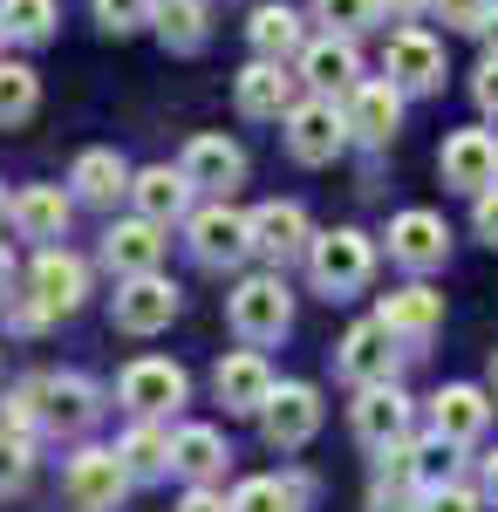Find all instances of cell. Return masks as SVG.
I'll use <instances>...</instances> for the list:
<instances>
[{
  "label": "cell",
  "mask_w": 498,
  "mask_h": 512,
  "mask_svg": "<svg viewBox=\"0 0 498 512\" xmlns=\"http://www.w3.org/2000/svg\"><path fill=\"white\" fill-rule=\"evenodd\" d=\"M96 21H103L110 35H130V28L157 21V0H96Z\"/></svg>",
  "instance_id": "cell-39"
},
{
  "label": "cell",
  "mask_w": 498,
  "mask_h": 512,
  "mask_svg": "<svg viewBox=\"0 0 498 512\" xmlns=\"http://www.w3.org/2000/svg\"><path fill=\"white\" fill-rule=\"evenodd\" d=\"M82 294H89V267H82L76 253H41L35 267H28V301H35L41 315H69V308H82Z\"/></svg>",
  "instance_id": "cell-8"
},
{
  "label": "cell",
  "mask_w": 498,
  "mask_h": 512,
  "mask_svg": "<svg viewBox=\"0 0 498 512\" xmlns=\"http://www.w3.org/2000/svg\"><path fill=\"white\" fill-rule=\"evenodd\" d=\"M301 246H314V239H307V212L294 205V198H273V205L253 212V253H267V260H294Z\"/></svg>",
  "instance_id": "cell-23"
},
{
  "label": "cell",
  "mask_w": 498,
  "mask_h": 512,
  "mask_svg": "<svg viewBox=\"0 0 498 512\" xmlns=\"http://www.w3.org/2000/svg\"><path fill=\"white\" fill-rule=\"evenodd\" d=\"M471 226H478V239H485V246H498V185H492V192H478V212H471Z\"/></svg>",
  "instance_id": "cell-42"
},
{
  "label": "cell",
  "mask_w": 498,
  "mask_h": 512,
  "mask_svg": "<svg viewBox=\"0 0 498 512\" xmlns=\"http://www.w3.org/2000/svg\"><path fill=\"white\" fill-rule=\"evenodd\" d=\"M348 130L362 137V144H389L396 137V123H403V89L396 82H362V89H348Z\"/></svg>",
  "instance_id": "cell-19"
},
{
  "label": "cell",
  "mask_w": 498,
  "mask_h": 512,
  "mask_svg": "<svg viewBox=\"0 0 498 512\" xmlns=\"http://www.w3.org/2000/svg\"><path fill=\"white\" fill-rule=\"evenodd\" d=\"M69 185H76V198H89V205H116V198L137 185V171L116 158V151H82L76 171H69Z\"/></svg>",
  "instance_id": "cell-26"
},
{
  "label": "cell",
  "mask_w": 498,
  "mask_h": 512,
  "mask_svg": "<svg viewBox=\"0 0 498 512\" xmlns=\"http://www.w3.org/2000/svg\"><path fill=\"white\" fill-rule=\"evenodd\" d=\"M0 28L14 41H48L55 35V0H0Z\"/></svg>",
  "instance_id": "cell-35"
},
{
  "label": "cell",
  "mask_w": 498,
  "mask_h": 512,
  "mask_svg": "<svg viewBox=\"0 0 498 512\" xmlns=\"http://www.w3.org/2000/svg\"><path fill=\"white\" fill-rule=\"evenodd\" d=\"M178 512H232V499H219L212 485H198V492H185V506Z\"/></svg>",
  "instance_id": "cell-45"
},
{
  "label": "cell",
  "mask_w": 498,
  "mask_h": 512,
  "mask_svg": "<svg viewBox=\"0 0 498 512\" xmlns=\"http://www.w3.org/2000/svg\"><path fill=\"white\" fill-rule=\"evenodd\" d=\"M485 506V492H471V485H444V492H430V512H478Z\"/></svg>",
  "instance_id": "cell-41"
},
{
  "label": "cell",
  "mask_w": 498,
  "mask_h": 512,
  "mask_svg": "<svg viewBox=\"0 0 498 512\" xmlns=\"http://www.w3.org/2000/svg\"><path fill=\"white\" fill-rule=\"evenodd\" d=\"M192 253L205 267H239L253 253V212H232V205L192 212Z\"/></svg>",
  "instance_id": "cell-5"
},
{
  "label": "cell",
  "mask_w": 498,
  "mask_h": 512,
  "mask_svg": "<svg viewBox=\"0 0 498 512\" xmlns=\"http://www.w3.org/2000/svg\"><path fill=\"white\" fill-rule=\"evenodd\" d=\"M123 492H130V465L116 451H82L76 465H69V499L82 512H110Z\"/></svg>",
  "instance_id": "cell-14"
},
{
  "label": "cell",
  "mask_w": 498,
  "mask_h": 512,
  "mask_svg": "<svg viewBox=\"0 0 498 512\" xmlns=\"http://www.w3.org/2000/svg\"><path fill=\"white\" fill-rule=\"evenodd\" d=\"M137 219H151V226H171V219H185V205H192V178L185 171H171V164H151V171H137Z\"/></svg>",
  "instance_id": "cell-22"
},
{
  "label": "cell",
  "mask_w": 498,
  "mask_h": 512,
  "mask_svg": "<svg viewBox=\"0 0 498 512\" xmlns=\"http://www.w3.org/2000/svg\"><path fill=\"white\" fill-rule=\"evenodd\" d=\"M246 41H253V55L260 62H287V55H301V14L294 7H280V0H267L253 21H246Z\"/></svg>",
  "instance_id": "cell-27"
},
{
  "label": "cell",
  "mask_w": 498,
  "mask_h": 512,
  "mask_svg": "<svg viewBox=\"0 0 498 512\" xmlns=\"http://www.w3.org/2000/svg\"><path fill=\"white\" fill-rule=\"evenodd\" d=\"M437 171H444V185H458V192H492V185H498V144H492V130H451Z\"/></svg>",
  "instance_id": "cell-11"
},
{
  "label": "cell",
  "mask_w": 498,
  "mask_h": 512,
  "mask_svg": "<svg viewBox=\"0 0 498 512\" xmlns=\"http://www.w3.org/2000/svg\"><path fill=\"white\" fill-rule=\"evenodd\" d=\"M430 417H437V437L471 444V437H485V424H492V403H485V390H471V383H451V390H437Z\"/></svg>",
  "instance_id": "cell-25"
},
{
  "label": "cell",
  "mask_w": 498,
  "mask_h": 512,
  "mask_svg": "<svg viewBox=\"0 0 498 512\" xmlns=\"http://www.w3.org/2000/svg\"><path fill=\"white\" fill-rule=\"evenodd\" d=\"M410 472H417L423 492H444V485H458V444H451V437L410 444Z\"/></svg>",
  "instance_id": "cell-31"
},
{
  "label": "cell",
  "mask_w": 498,
  "mask_h": 512,
  "mask_svg": "<svg viewBox=\"0 0 498 512\" xmlns=\"http://www.w3.org/2000/svg\"><path fill=\"white\" fill-rule=\"evenodd\" d=\"M342 376H348V383H362V390H376V383H389V376H396V328H389L383 315L348 328V342H342Z\"/></svg>",
  "instance_id": "cell-10"
},
{
  "label": "cell",
  "mask_w": 498,
  "mask_h": 512,
  "mask_svg": "<svg viewBox=\"0 0 498 512\" xmlns=\"http://www.w3.org/2000/svg\"><path fill=\"white\" fill-rule=\"evenodd\" d=\"M157 35L171 48H198L205 41V0H157Z\"/></svg>",
  "instance_id": "cell-34"
},
{
  "label": "cell",
  "mask_w": 498,
  "mask_h": 512,
  "mask_svg": "<svg viewBox=\"0 0 498 512\" xmlns=\"http://www.w3.org/2000/svg\"><path fill=\"white\" fill-rule=\"evenodd\" d=\"M178 171L192 178V192H232V185L246 178V151H239L232 137H192Z\"/></svg>",
  "instance_id": "cell-18"
},
{
  "label": "cell",
  "mask_w": 498,
  "mask_h": 512,
  "mask_svg": "<svg viewBox=\"0 0 498 512\" xmlns=\"http://www.w3.org/2000/svg\"><path fill=\"white\" fill-rule=\"evenodd\" d=\"M355 437H362L369 451H396V444L410 437V396L396 390V383L362 390L355 396Z\"/></svg>",
  "instance_id": "cell-13"
},
{
  "label": "cell",
  "mask_w": 498,
  "mask_h": 512,
  "mask_svg": "<svg viewBox=\"0 0 498 512\" xmlns=\"http://www.w3.org/2000/svg\"><path fill=\"white\" fill-rule=\"evenodd\" d=\"M103 260H110V274H123V280L157 274V267H164V226H151V219H123V226H110Z\"/></svg>",
  "instance_id": "cell-17"
},
{
  "label": "cell",
  "mask_w": 498,
  "mask_h": 512,
  "mask_svg": "<svg viewBox=\"0 0 498 512\" xmlns=\"http://www.w3.org/2000/svg\"><path fill=\"white\" fill-rule=\"evenodd\" d=\"M301 76L314 82V96H348V89H362V62L342 35H328L301 48Z\"/></svg>",
  "instance_id": "cell-21"
},
{
  "label": "cell",
  "mask_w": 498,
  "mask_h": 512,
  "mask_svg": "<svg viewBox=\"0 0 498 512\" xmlns=\"http://www.w3.org/2000/svg\"><path fill=\"white\" fill-rule=\"evenodd\" d=\"M232 328H239V342H280L287 335V321H294V301H287V280L280 274H253L232 287L226 301Z\"/></svg>",
  "instance_id": "cell-2"
},
{
  "label": "cell",
  "mask_w": 498,
  "mask_h": 512,
  "mask_svg": "<svg viewBox=\"0 0 498 512\" xmlns=\"http://www.w3.org/2000/svg\"><path fill=\"white\" fill-rule=\"evenodd\" d=\"M294 82H301V76H287L280 62H253V69L239 76L232 96H239V110H246V117H294V103H301V96H294Z\"/></svg>",
  "instance_id": "cell-24"
},
{
  "label": "cell",
  "mask_w": 498,
  "mask_h": 512,
  "mask_svg": "<svg viewBox=\"0 0 498 512\" xmlns=\"http://www.w3.org/2000/svg\"><path fill=\"white\" fill-rule=\"evenodd\" d=\"M260 431H267V444H280V451H301L307 437L321 431V396L307 390V383H280L273 403L260 410Z\"/></svg>",
  "instance_id": "cell-12"
},
{
  "label": "cell",
  "mask_w": 498,
  "mask_h": 512,
  "mask_svg": "<svg viewBox=\"0 0 498 512\" xmlns=\"http://www.w3.org/2000/svg\"><path fill=\"white\" fill-rule=\"evenodd\" d=\"M232 512H301V485L294 478H246L232 492Z\"/></svg>",
  "instance_id": "cell-33"
},
{
  "label": "cell",
  "mask_w": 498,
  "mask_h": 512,
  "mask_svg": "<svg viewBox=\"0 0 498 512\" xmlns=\"http://www.w3.org/2000/svg\"><path fill=\"white\" fill-rule=\"evenodd\" d=\"M7 280H14V253H7V239H0V294H7Z\"/></svg>",
  "instance_id": "cell-47"
},
{
  "label": "cell",
  "mask_w": 498,
  "mask_h": 512,
  "mask_svg": "<svg viewBox=\"0 0 498 512\" xmlns=\"http://www.w3.org/2000/svg\"><path fill=\"white\" fill-rule=\"evenodd\" d=\"M14 226L28 239H62V226H69L62 185H28V192H14Z\"/></svg>",
  "instance_id": "cell-29"
},
{
  "label": "cell",
  "mask_w": 498,
  "mask_h": 512,
  "mask_svg": "<svg viewBox=\"0 0 498 512\" xmlns=\"http://www.w3.org/2000/svg\"><path fill=\"white\" fill-rule=\"evenodd\" d=\"M35 478V451H28V437L21 431H0V499L7 492H21Z\"/></svg>",
  "instance_id": "cell-38"
},
{
  "label": "cell",
  "mask_w": 498,
  "mask_h": 512,
  "mask_svg": "<svg viewBox=\"0 0 498 512\" xmlns=\"http://www.w3.org/2000/svg\"><path fill=\"white\" fill-rule=\"evenodd\" d=\"M0 35H7V28H0Z\"/></svg>",
  "instance_id": "cell-50"
},
{
  "label": "cell",
  "mask_w": 498,
  "mask_h": 512,
  "mask_svg": "<svg viewBox=\"0 0 498 512\" xmlns=\"http://www.w3.org/2000/svg\"><path fill=\"white\" fill-rule=\"evenodd\" d=\"M389 253H396L410 274H430V267H444V253H451V226H444L437 212H403V219L389 226Z\"/></svg>",
  "instance_id": "cell-16"
},
{
  "label": "cell",
  "mask_w": 498,
  "mask_h": 512,
  "mask_svg": "<svg viewBox=\"0 0 498 512\" xmlns=\"http://www.w3.org/2000/svg\"><path fill=\"white\" fill-rule=\"evenodd\" d=\"M437 14H444V28H464V35H485V21H492L498 7H492V0H437Z\"/></svg>",
  "instance_id": "cell-40"
},
{
  "label": "cell",
  "mask_w": 498,
  "mask_h": 512,
  "mask_svg": "<svg viewBox=\"0 0 498 512\" xmlns=\"http://www.w3.org/2000/svg\"><path fill=\"white\" fill-rule=\"evenodd\" d=\"M116 458L130 465V478H164V472H178V431L137 424V431L116 444Z\"/></svg>",
  "instance_id": "cell-28"
},
{
  "label": "cell",
  "mask_w": 498,
  "mask_h": 512,
  "mask_svg": "<svg viewBox=\"0 0 498 512\" xmlns=\"http://www.w3.org/2000/svg\"><path fill=\"white\" fill-rule=\"evenodd\" d=\"M185 390H192V383H185V369H178V362H157V355L130 362V369L116 376V396H123L144 424H157L164 410H178V403H185Z\"/></svg>",
  "instance_id": "cell-4"
},
{
  "label": "cell",
  "mask_w": 498,
  "mask_h": 512,
  "mask_svg": "<svg viewBox=\"0 0 498 512\" xmlns=\"http://www.w3.org/2000/svg\"><path fill=\"white\" fill-rule=\"evenodd\" d=\"M178 315V287L164 274H137L116 287V328L123 335H157V328H171Z\"/></svg>",
  "instance_id": "cell-9"
},
{
  "label": "cell",
  "mask_w": 498,
  "mask_h": 512,
  "mask_svg": "<svg viewBox=\"0 0 498 512\" xmlns=\"http://www.w3.org/2000/svg\"><path fill=\"white\" fill-rule=\"evenodd\" d=\"M369 512H430V492H423L417 478L383 472V478H376V492H369Z\"/></svg>",
  "instance_id": "cell-36"
},
{
  "label": "cell",
  "mask_w": 498,
  "mask_h": 512,
  "mask_svg": "<svg viewBox=\"0 0 498 512\" xmlns=\"http://www.w3.org/2000/svg\"><path fill=\"white\" fill-rule=\"evenodd\" d=\"M212 383H219V403H226V410H246V417H260V410L273 403V369H267V355H260V349L226 355Z\"/></svg>",
  "instance_id": "cell-15"
},
{
  "label": "cell",
  "mask_w": 498,
  "mask_h": 512,
  "mask_svg": "<svg viewBox=\"0 0 498 512\" xmlns=\"http://www.w3.org/2000/svg\"><path fill=\"white\" fill-rule=\"evenodd\" d=\"M478 492H485V506H498V451L485 458V478H478Z\"/></svg>",
  "instance_id": "cell-46"
},
{
  "label": "cell",
  "mask_w": 498,
  "mask_h": 512,
  "mask_svg": "<svg viewBox=\"0 0 498 512\" xmlns=\"http://www.w3.org/2000/svg\"><path fill=\"white\" fill-rule=\"evenodd\" d=\"M178 472L185 478L226 472V437L212 431V424H185V431H178Z\"/></svg>",
  "instance_id": "cell-30"
},
{
  "label": "cell",
  "mask_w": 498,
  "mask_h": 512,
  "mask_svg": "<svg viewBox=\"0 0 498 512\" xmlns=\"http://www.w3.org/2000/svg\"><path fill=\"white\" fill-rule=\"evenodd\" d=\"M376 14H383L376 0H314V21H328V35H342V41L362 35Z\"/></svg>",
  "instance_id": "cell-37"
},
{
  "label": "cell",
  "mask_w": 498,
  "mask_h": 512,
  "mask_svg": "<svg viewBox=\"0 0 498 512\" xmlns=\"http://www.w3.org/2000/svg\"><path fill=\"white\" fill-rule=\"evenodd\" d=\"M41 103V82L28 62H0V123H28Z\"/></svg>",
  "instance_id": "cell-32"
},
{
  "label": "cell",
  "mask_w": 498,
  "mask_h": 512,
  "mask_svg": "<svg viewBox=\"0 0 498 512\" xmlns=\"http://www.w3.org/2000/svg\"><path fill=\"white\" fill-rule=\"evenodd\" d=\"M348 137L355 130H348V110L335 96H307V103H294V117H287V151L301 164H328Z\"/></svg>",
  "instance_id": "cell-3"
},
{
  "label": "cell",
  "mask_w": 498,
  "mask_h": 512,
  "mask_svg": "<svg viewBox=\"0 0 498 512\" xmlns=\"http://www.w3.org/2000/svg\"><path fill=\"white\" fill-rule=\"evenodd\" d=\"M7 219H14V198H7V192H0V226H7Z\"/></svg>",
  "instance_id": "cell-48"
},
{
  "label": "cell",
  "mask_w": 498,
  "mask_h": 512,
  "mask_svg": "<svg viewBox=\"0 0 498 512\" xmlns=\"http://www.w3.org/2000/svg\"><path fill=\"white\" fill-rule=\"evenodd\" d=\"M383 76L403 89V96H423V89H437L444 82V48L423 35V28H396L383 48Z\"/></svg>",
  "instance_id": "cell-7"
},
{
  "label": "cell",
  "mask_w": 498,
  "mask_h": 512,
  "mask_svg": "<svg viewBox=\"0 0 498 512\" xmlns=\"http://www.w3.org/2000/svg\"><path fill=\"white\" fill-rule=\"evenodd\" d=\"M376 7H383L389 21H403V28H417L423 14H437V0H376Z\"/></svg>",
  "instance_id": "cell-43"
},
{
  "label": "cell",
  "mask_w": 498,
  "mask_h": 512,
  "mask_svg": "<svg viewBox=\"0 0 498 512\" xmlns=\"http://www.w3.org/2000/svg\"><path fill=\"white\" fill-rule=\"evenodd\" d=\"M307 274H314V287H321L328 301H348L355 287H369V274H376V246L355 233V226L321 233L307 246Z\"/></svg>",
  "instance_id": "cell-1"
},
{
  "label": "cell",
  "mask_w": 498,
  "mask_h": 512,
  "mask_svg": "<svg viewBox=\"0 0 498 512\" xmlns=\"http://www.w3.org/2000/svg\"><path fill=\"white\" fill-rule=\"evenodd\" d=\"M471 96H478L485 110H498V55L485 62V69H478V82H471Z\"/></svg>",
  "instance_id": "cell-44"
},
{
  "label": "cell",
  "mask_w": 498,
  "mask_h": 512,
  "mask_svg": "<svg viewBox=\"0 0 498 512\" xmlns=\"http://www.w3.org/2000/svg\"><path fill=\"white\" fill-rule=\"evenodd\" d=\"M383 321L396 328V342H430V335L444 328V294L423 287V280H410V287H396L383 301Z\"/></svg>",
  "instance_id": "cell-20"
},
{
  "label": "cell",
  "mask_w": 498,
  "mask_h": 512,
  "mask_svg": "<svg viewBox=\"0 0 498 512\" xmlns=\"http://www.w3.org/2000/svg\"><path fill=\"white\" fill-rule=\"evenodd\" d=\"M492 390H498V355H492Z\"/></svg>",
  "instance_id": "cell-49"
},
{
  "label": "cell",
  "mask_w": 498,
  "mask_h": 512,
  "mask_svg": "<svg viewBox=\"0 0 498 512\" xmlns=\"http://www.w3.org/2000/svg\"><path fill=\"white\" fill-rule=\"evenodd\" d=\"M21 396H28L35 424H48V431H82L96 417V390L82 376H35V383H21Z\"/></svg>",
  "instance_id": "cell-6"
}]
</instances>
